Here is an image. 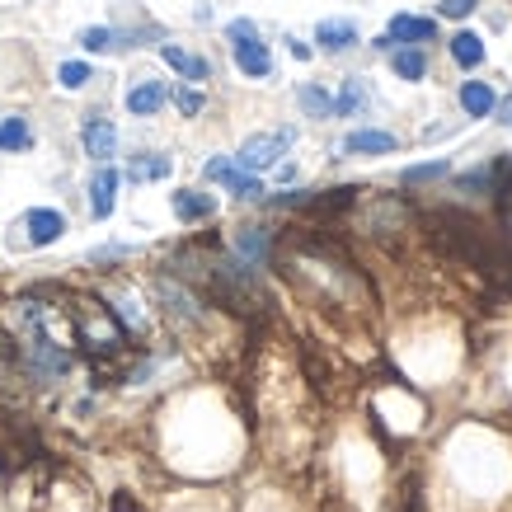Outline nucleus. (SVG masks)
Here are the masks:
<instances>
[{
    "instance_id": "20e7f679",
    "label": "nucleus",
    "mask_w": 512,
    "mask_h": 512,
    "mask_svg": "<svg viewBox=\"0 0 512 512\" xmlns=\"http://www.w3.org/2000/svg\"><path fill=\"white\" fill-rule=\"evenodd\" d=\"M207 179H217V184H226L235 193V198H259L264 188H259V179L249 170H240V165H231V160H207Z\"/></svg>"
},
{
    "instance_id": "423d86ee",
    "label": "nucleus",
    "mask_w": 512,
    "mask_h": 512,
    "mask_svg": "<svg viewBox=\"0 0 512 512\" xmlns=\"http://www.w3.org/2000/svg\"><path fill=\"white\" fill-rule=\"evenodd\" d=\"M367 231L372 235H400L409 231V207L400 198H381L372 207V217H367Z\"/></svg>"
},
{
    "instance_id": "ddd939ff",
    "label": "nucleus",
    "mask_w": 512,
    "mask_h": 512,
    "mask_svg": "<svg viewBox=\"0 0 512 512\" xmlns=\"http://www.w3.org/2000/svg\"><path fill=\"white\" fill-rule=\"evenodd\" d=\"M174 212H179V221H207L217 212V198L198 193V188H184V193H174Z\"/></svg>"
},
{
    "instance_id": "f8f14e48",
    "label": "nucleus",
    "mask_w": 512,
    "mask_h": 512,
    "mask_svg": "<svg viewBox=\"0 0 512 512\" xmlns=\"http://www.w3.org/2000/svg\"><path fill=\"white\" fill-rule=\"evenodd\" d=\"M160 57H165L184 80H207L212 76V66L202 62V57H193V52H184L179 43H160Z\"/></svg>"
},
{
    "instance_id": "9d476101",
    "label": "nucleus",
    "mask_w": 512,
    "mask_h": 512,
    "mask_svg": "<svg viewBox=\"0 0 512 512\" xmlns=\"http://www.w3.org/2000/svg\"><path fill=\"white\" fill-rule=\"evenodd\" d=\"M24 226H29L33 245H52V240H62L66 217H62V212H52V207H33L29 217H24Z\"/></svg>"
},
{
    "instance_id": "4468645a",
    "label": "nucleus",
    "mask_w": 512,
    "mask_h": 512,
    "mask_svg": "<svg viewBox=\"0 0 512 512\" xmlns=\"http://www.w3.org/2000/svg\"><path fill=\"white\" fill-rule=\"evenodd\" d=\"M315 43L325 47V52H343V47L357 43V24L353 19H325V24L315 29Z\"/></svg>"
},
{
    "instance_id": "f03ea898",
    "label": "nucleus",
    "mask_w": 512,
    "mask_h": 512,
    "mask_svg": "<svg viewBox=\"0 0 512 512\" xmlns=\"http://www.w3.org/2000/svg\"><path fill=\"white\" fill-rule=\"evenodd\" d=\"M287 141H292V132H259V137H249L245 146H240V170L259 174V170H273L282 160V151H287Z\"/></svg>"
},
{
    "instance_id": "7c9ffc66",
    "label": "nucleus",
    "mask_w": 512,
    "mask_h": 512,
    "mask_svg": "<svg viewBox=\"0 0 512 512\" xmlns=\"http://www.w3.org/2000/svg\"><path fill=\"white\" fill-rule=\"evenodd\" d=\"M113 512H137V503H132L127 494H113Z\"/></svg>"
},
{
    "instance_id": "bb28decb",
    "label": "nucleus",
    "mask_w": 512,
    "mask_h": 512,
    "mask_svg": "<svg viewBox=\"0 0 512 512\" xmlns=\"http://www.w3.org/2000/svg\"><path fill=\"white\" fill-rule=\"evenodd\" d=\"M447 174V160H433V165H419V170L404 174V184H428V179H442Z\"/></svg>"
},
{
    "instance_id": "9b49d317",
    "label": "nucleus",
    "mask_w": 512,
    "mask_h": 512,
    "mask_svg": "<svg viewBox=\"0 0 512 512\" xmlns=\"http://www.w3.org/2000/svg\"><path fill=\"white\" fill-rule=\"evenodd\" d=\"M343 151H348V156H386V151H395V137L362 127V132H348V137H343Z\"/></svg>"
},
{
    "instance_id": "4be33fe9",
    "label": "nucleus",
    "mask_w": 512,
    "mask_h": 512,
    "mask_svg": "<svg viewBox=\"0 0 512 512\" xmlns=\"http://www.w3.org/2000/svg\"><path fill=\"white\" fill-rule=\"evenodd\" d=\"M362 104H367V85H362V80H343V94H339V104H334V109L343 113V118H353L357 109H362Z\"/></svg>"
},
{
    "instance_id": "a878e982",
    "label": "nucleus",
    "mask_w": 512,
    "mask_h": 512,
    "mask_svg": "<svg viewBox=\"0 0 512 512\" xmlns=\"http://www.w3.org/2000/svg\"><path fill=\"white\" fill-rule=\"evenodd\" d=\"M174 104H179V113H184V118H198V113H202V94L188 85V90H174Z\"/></svg>"
},
{
    "instance_id": "393cba45",
    "label": "nucleus",
    "mask_w": 512,
    "mask_h": 512,
    "mask_svg": "<svg viewBox=\"0 0 512 512\" xmlns=\"http://www.w3.org/2000/svg\"><path fill=\"white\" fill-rule=\"evenodd\" d=\"M57 76H62V85H66V90H80V85L90 80V66H85V62H66L62 71H57Z\"/></svg>"
},
{
    "instance_id": "dca6fc26",
    "label": "nucleus",
    "mask_w": 512,
    "mask_h": 512,
    "mask_svg": "<svg viewBox=\"0 0 512 512\" xmlns=\"http://www.w3.org/2000/svg\"><path fill=\"white\" fill-rule=\"evenodd\" d=\"M494 90H489V85H484V80H466V85H461V109L470 113V118H489V113H494Z\"/></svg>"
},
{
    "instance_id": "f257e3e1",
    "label": "nucleus",
    "mask_w": 512,
    "mask_h": 512,
    "mask_svg": "<svg viewBox=\"0 0 512 512\" xmlns=\"http://www.w3.org/2000/svg\"><path fill=\"white\" fill-rule=\"evenodd\" d=\"M66 315H71V329H76V339L90 348L94 357H118L123 353V320L99 301V296H71V306H66Z\"/></svg>"
},
{
    "instance_id": "2eb2a0df",
    "label": "nucleus",
    "mask_w": 512,
    "mask_h": 512,
    "mask_svg": "<svg viewBox=\"0 0 512 512\" xmlns=\"http://www.w3.org/2000/svg\"><path fill=\"white\" fill-rule=\"evenodd\" d=\"M118 170H99L94 174V184H90V212L94 217H109L113 212V198H118Z\"/></svg>"
},
{
    "instance_id": "aec40b11",
    "label": "nucleus",
    "mask_w": 512,
    "mask_h": 512,
    "mask_svg": "<svg viewBox=\"0 0 512 512\" xmlns=\"http://www.w3.org/2000/svg\"><path fill=\"white\" fill-rule=\"evenodd\" d=\"M235 249L245 254L249 264H259L268 254V235H264V226H245V231H235Z\"/></svg>"
},
{
    "instance_id": "7ed1b4c3",
    "label": "nucleus",
    "mask_w": 512,
    "mask_h": 512,
    "mask_svg": "<svg viewBox=\"0 0 512 512\" xmlns=\"http://www.w3.org/2000/svg\"><path fill=\"white\" fill-rule=\"evenodd\" d=\"M33 456H38V442L29 433H19V423H0V470H19Z\"/></svg>"
},
{
    "instance_id": "c756f323",
    "label": "nucleus",
    "mask_w": 512,
    "mask_h": 512,
    "mask_svg": "<svg viewBox=\"0 0 512 512\" xmlns=\"http://www.w3.org/2000/svg\"><path fill=\"white\" fill-rule=\"evenodd\" d=\"M503 226H508V245H512V188H503Z\"/></svg>"
},
{
    "instance_id": "f3484780",
    "label": "nucleus",
    "mask_w": 512,
    "mask_h": 512,
    "mask_svg": "<svg viewBox=\"0 0 512 512\" xmlns=\"http://www.w3.org/2000/svg\"><path fill=\"white\" fill-rule=\"evenodd\" d=\"M451 62L475 71V66L484 62V38L480 33H456V38H451Z\"/></svg>"
},
{
    "instance_id": "cd10ccee",
    "label": "nucleus",
    "mask_w": 512,
    "mask_h": 512,
    "mask_svg": "<svg viewBox=\"0 0 512 512\" xmlns=\"http://www.w3.org/2000/svg\"><path fill=\"white\" fill-rule=\"evenodd\" d=\"M475 5H480V0H442V15H447V19H466Z\"/></svg>"
},
{
    "instance_id": "2f4dec72",
    "label": "nucleus",
    "mask_w": 512,
    "mask_h": 512,
    "mask_svg": "<svg viewBox=\"0 0 512 512\" xmlns=\"http://www.w3.org/2000/svg\"><path fill=\"white\" fill-rule=\"evenodd\" d=\"M498 113H503V123H512V99H503V104H494Z\"/></svg>"
},
{
    "instance_id": "6ab92c4d",
    "label": "nucleus",
    "mask_w": 512,
    "mask_h": 512,
    "mask_svg": "<svg viewBox=\"0 0 512 512\" xmlns=\"http://www.w3.org/2000/svg\"><path fill=\"white\" fill-rule=\"evenodd\" d=\"M390 66H395V76L400 80H423L428 76V57H423L419 47H400V52L390 57Z\"/></svg>"
},
{
    "instance_id": "a211bd4d",
    "label": "nucleus",
    "mask_w": 512,
    "mask_h": 512,
    "mask_svg": "<svg viewBox=\"0 0 512 512\" xmlns=\"http://www.w3.org/2000/svg\"><path fill=\"white\" fill-rule=\"evenodd\" d=\"M29 123L19 118V113H10V118H0V151H29Z\"/></svg>"
},
{
    "instance_id": "6e6552de",
    "label": "nucleus",
    "mask_w": 512,
    "mask_h": 512,
    "mask_svg": "<svg viewBox=\"0 0 512 512\" xmlns=\"http://www.w3.org/2000/svg\"><path fill=\"white\" fill-rule=\"evenodd\" d=\"M80 141H85V151H90L94 160H113V151H118V127H113L109 118H90L85 132H80Z\"/></svg>"
},
{
    "instance_id": "b1692460",
    "label": "nucleus",
    "mask_w": 512,
    "mask_h": 512,
    "mask_svg": "<svg viewBox=\"0 0 512 512\" xmlns=\"http://www.w3.org/2000/svg\"><path fill=\"white\" fill-rule=\"evenodd\" d=\"M113 43H118V38H113V29H85V33H80V47H85V52H109Z\"/></svg>"
},
{
    "instance_id": "5701e85b",
    "label": "nucleus",
    "mask_w": 512,
    "mask_h": 512,
    "mask_svg": "<svg viewBox=\"0 0 512 512\" xmlns=\"http://www.w3.org/2000/svg\"><path fill=\"white\" fill-rule=\"evenodd\" d=\"M296 99H301V109L311 113V118H329V113H334V104H329V94L320 90V85H301Z\"/></svg>"
},
{
    "instance_id": "1a4fd4ad",
    "label": "nucleus",
    "mask_w": 512,
    "mask_h": 512,
    "mask_svg": "<svg viewBox=\"0 0 512 512\" xmlns=\"http://www.w3.org/2000/svg\"><path fill=\"white\" fill-rule=\"evenodd\" d=\"M165 99H170V90H165L160 80H141V85H132V90H127V113L151 118V113L165 109Z\"/></svg>"
},
{
    "instance_id": "412c9836",
    "label": "nucleus",
    "mask_w": 512,
    "mask_h": 512,
    "mask_svg": "<svg viewBox=\"0 0 512 512\" xmlns=\"http://www.w3.org/2000/svg\"><path fill=\"white\" fill-rule=\"evenodd\" d=\"M165 174H170V156H137L132 170H127V179L146 184V179H165Z\"/></svg>"
},
{
    "instance_id": "0eeeda50",
    "label": "nucleus",
    "mask_w": 512,
    "mask_h": 512,
    "mask_svg": "<svg viewBox=\"0 0 512 512\" xmlns=\"http://www.w3.org/2000/svg\"><path fill=\"white\" fill-rule=\"evenodd\" d=\"M390 43H437V19H419V15H395L386 29Z\"/></svg>"
},
{
    "instance_id": "c85d7f7f",
    "label": "nucleus",
    "mask_w": 512,
    "mask_h": 512,
    "mask_svg": "<svg viewBox=\"0 0 512 512\" xmlns=\"http://www.w3.org/2000/svg\"><path fill=\"white\" fill-rule=\"evenodd\" d=\"M226 33H231V43H240V38H254V24H249V19H235Z\"/></svg>"
},
{
    "instance_id": "39448f33",
    "label": "nucleus",
    "mask_w": 512,
    "mask_h": 512,
    "mask_svg": "<svg viewBox=\"0 0 512 512\" xmlns=\"http://www.w3.org/2000/svg\"><path fill=\"white\" fill-rule=\"evenodd\" d=\"M235 66H240L245 76H254V80L273 76V52H268V43H259V33L235 43Z\"/></svg>"
}]
</instances>
